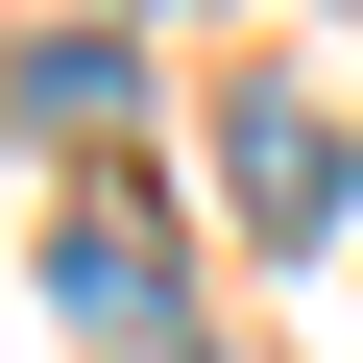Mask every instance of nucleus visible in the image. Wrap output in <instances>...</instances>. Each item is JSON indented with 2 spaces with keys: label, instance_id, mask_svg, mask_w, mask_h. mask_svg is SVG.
<instances>
[{
  "label": "nucleus",
  "instance_id": "obj_3",
  "mask_svg": "<svg viewBox=\"0 0 363 363\" xmlns=\"http://www.w3.org/2000/svg\"><path fill=\"white\" fill-rule=\"evenodd\" d=\"M121 97H145L121 25H49V49H25V145H121Z\"/></svg>",
  "mask_w": 363,
  "mask_h": 363
},
{
  "label": "nucleus",
  "instance_id": "obj_1",
  "mask_svg": "<svg viewBox=\"0 0 363 363\" xmlns=\"http://www.w3.org/2000/svg\"><path fill=\"white\" fill-rule=\"evenodd\" d=\"M218 194H242V242H339V121L315 97H242L218 121Z\"/></svg>",
  "mask_w": 363,
  "mask_h": 363
},
{
  "label": "nucleus",
  "instance_id": "obj_2",
  "mask_svg": "<svg viewBox=\"0 0 363 363\" xmlns=\"http://www.w3.org/2000/svg\"><path fill=\"white\" fill-rule=\"evenodd\" d=\"M49 291H73L97 339H145V315H169V218H145V194H73V242H49Z\"/></svg>",
  "mask_w": 363,
  "mask_h": 363
}]
</instances>
